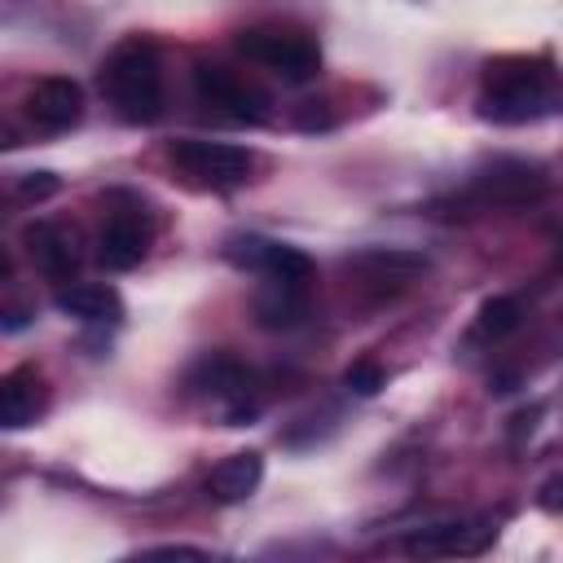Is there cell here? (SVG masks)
Instances as JSON below:
<instances>
[{
  "label": "cell",
  "instance_id": "6da1fadb",
  "mask_svg": "<svg viewBox=\"0 0 563 563\" xmlns=\"http://www.w3.org/2000/svg\"><path fill=\"white\" fill-rule=\"evenodd\" d=\"M559 110V79L550 62L537 57H501L484 70L479 114L493 123H532Z\"/></svg>",
  "mask_w": 563,
  "mask_h": 563
},
{
  "label": "cell",
  "instance_id": "7a4b0ae2",
  "mask_svg": "<svg viewBox=\"0 0 563 563\" xmlns=\"http://www.w3.org/2000/svg\"><path fill=\"white\" fill-rule=\"evenodd\" d=\"M101 92L123 123H154L163 110V62L150 40H123L101 66Z\"/></svg>",
  "mask_w": 563,
  "mask_h": 563
},
{
  "label": "cell",
  "instance_id": "3957f363",
  "mask_svg": "<svg viewBox=\"0 0 563 563\" xmlns=\"http://www.w3.org/2000/svg\"><path fill=\"white\" fill-rule=\"evenodd\" d=\"M238 53L273 75H282L286 84H308L317 79L321 70V48L299 35V31H277V26H255V31H242L238 40Z\"/></svg>",
  "mask_w": 563,
  "mask_h": 563
},
{
  "label": "cell",
  "instance_id": "277c9868",
  "mask_svg": "<svg viewBox=\"0 0 563 563\" xmlns=\"http://www.w3.org/2000/svg\"><path fill=\"white\" fill-rule=\"evenodd\" d=\"M224 260L242 273H260L268 282H295L303 286L312 277V260L290 246V242H277V238H260V233H238L224 242Z\"/></svg>",
  "mask_w": 563,
  "mask_h": 563
},
{
  "label": "cell",
  "instance_id": "5b68a950",
  "mask_svg": "<svg viewBox=\"0 0 563 563\" xmlns=\"http://www.w3.org/2000/svg\"><path fill=\"white\" fill-rule=\"evenodd\" d=\"M172 163H176L185 176H194V180H202V185H216V189L242 185V180L251 176V167H255L251 150L229 145V141H198V136L172 141Z\"/></svg>",
  "mask_w": 563,
  "mask_h": 563
},
{
  "label": "cell",
  "instance_id": "8992f818",
  "mask_svg": "<svg viewBox=\"0 0 563 563\" xmlns=\"http://www.w3.org/2000/svg\"><path fill=\"white\" fill-rule=\"evenodd\" d=\"M194 88L207 106H216L220 114H229L233 123H264L268 119V97L246 84L242 75H233L229 66H211V62H198L194 66Z\"/></svg>",
  "mask_w": 563,
  "mask_h": 563
},
{
  "label": "cell",
  "instance_id": "52a82bcc",
  "mask_svg": "<svg viewBox=\"0 0 563 563\" xmlns=\"http://www.w3.org/2000/svg\"><path fill=\"white\" fill-rule=\"evenodd\" d=\"M501 515H479V519H457V523H431L405 541V554L413 559H449V554H479L497 541Z\"/></svg>",
  "mask_w": 563,
  "mask_h": 563
},
{
  "label": "cell",
  "instance_id": "ba28073f",
  "mask_svg": "<svg viewBox=\"0 0 563 563\" xmlns=\"http://www.w3.org/2000/svg\"><path fill=\"white\" fill-rule=\"evenodd\" d=\"M22 242H26V255L35 260V268L48 282H70L79 273V238H75V229H66L57 220H35V224L22 229Z\"/></svg>",
  "mask_w": 563,
  "mask_h": 563
},
{
  "label": "cell",
  "instance_id": "9c48e42d",
  "mask_svg": "<svg viewBox=\"0 0 563 563\" xmlns=\"http://www.w3.org/2000/svg\"><path fill=\"white\" fill-rule=\"evenodd\" d=\"M545 189V176H541V167H532V163H519V158H497L488 172H479L475 180H471V194H475V202L479 207H510V202H528V198H537Z\"/></svg>",
  "mask_w": 563,
  "mask_h": 563
},
{
  "label": "cell",
  "instance_id": "30bf717a",
  "mask_svg": "<svg viewBox=\"0 0 563 563\" xmlns=\"http://www.w3.org/2000/svg\"><path fill=\"white\" fill-rule=\"evenodd\" d=\"M26 114L44 132H66V128H75L84 119V88L75 79H66V75H48V79H40L31 88Z\"/></svg>",
  "mask_w": 563,
  "mask_h": 563
},
{
  "label": "cell",
  "instance_id": "8fae6325",
  "mask_svg": "<svg viewBox=\"0 0 563 563\" xmlns=\"http://www.w3.org/2000/svg\"><path fill=\"white\" fill-rule=\"evenodd\" d=\"M145 251H150V224L132 211H114L106 220V229L97 233V260L114 273L136 268L145 260Z\"/></svg>",
  "mask_w": 563,
  "mask_h": 563
},
{
  "label": "cell",
  "instance_id": "7c38bea8",
  "mask_svg": "<svg viewBox=\"0 0 563 563\" xmlns=\"http://www.w3.org/2000/svg\"><path fill=\"white\" fill-rule=\"evenodd\" d=\"M57 312L84 321V325H114L123 317V299L114 286H97V282H70L53 295Z\"/></svg>",
  "mask_w": 563,
  "mask_h": 563
},
{
  "label": "cell",
  "instance_id": "4fadbf2b",
  "mask_svg": "<svg viewBox=\"0 0 563 563\" xmlns=\"http://www.w3.org/2000/svg\"><path fill=\"white\" fill-rule=\"evenodd\" d=\"M44 409V383L31 365H18L0 378V422L9 431H22L35 422V413Z\"/></svg>",
  "mask_w": 563,
  "mask_h": 563
},
{
  "label": "cell",
  "instance_id": "5bb4252c",
  "mask_svg": "<svg viewBox=\"0 0 563 563\" xmlns=\"http://www.w3.org/2000/svg\"><path fill=\"white\" fill-rule=\"evenodd\" d=\"M347 268H352L361 282H369V286H405V282H413V277L427 268V260H422V255H413V251L374 246V251L352 255V260H347Z\"/></svg>",
  "mask_w": 563,
  "mask_h": 563
},
{
  "label": "cell",
  "instance_id": "9a60e30c",
  "mask_svg": "<svg viewBox=\"0 0 563 563\" xmlns=\"http://www.w3.org/2000/svg\"><path fill=\"white\" fill-rule=\"evenodd\" d=\"M260 479H264V457H260L255 449H238V453H229L220 466H211L207 493H211L216 501H246V497L260 488Z\"/></svg>",
  "mask_w": 563,
  "mask_h": 563
},
{
  "label": "cell",
  "instance_id": "2e32d148",
  "mask_svg": "<svg viewBox=\"0 0 563 563\" xmlns=\"http://www.w3.org/2000/svg\"><path fill=\"white\" fill-rule=\"evenodd\" d=\"M303 317H308V299H303V286H295V282H268L255 295V321L264 330H290Z\"/></svg>",
  "mask_w": 563,
  "mask_h": 563
},
{
  "label": "cell",
  "instance_id": "e0dca14e",
  "mask_svg": "<svg viewBox=\"0 0 563 563\" xmlns=\"http://www.w3.org/2000/svg\"><path fill=\"white\" fill-rule=\"evenodd\" d=\"M519 299H510V295H493V299H484L479 303V317H475V334L479 339H501V334H510L515 325H519Z\"/></svg>",
  "mask_w": 563,
  "mask_h": 563
},
{
  "label": "cell",
  "instance_id": "ac0fdd59",
  "mask_svg": "<svg viewBox=\"0 0 563 563\" xmlns=\"http://www.w3.org/2000/svg\"><path fill=\"white\" fill-rule=\"evenodd\" d=\"M383 383H387V374H383V365H374V361H352V365L343 369V387L356 391V396H374Z\"/></svg>",
  "mask_w": 563,
  "mask_h": 563
},
{
  "label": "cell",
  "instance_id": "d6986e66",
  "mask_svg": "<svg viewBox=\"0 0 563 563\" xmlns=\"http://www.w3.org/2000/svg\"><path fill=\"white\" fill-rule=\"evenodd\" d=\"M18 194H22V198H35V202H40V198L57 194V176H53V172H26V176L18 180Z\"/></svg>",
  "mask_w": 563,
  "mask_h": 563
},
{
  "label": "cell",
  "instance_id": "ffe728a7",
  "mask_svg": "<svg viewBox=\"0 0 563 563\" xmlns=\"http://www.w3.org/2000/svg\"><path fill=\"white\" fill-rule=\"evenodd\" d=\"M537 506H541L545 515H563V471H554V475L537 488Z\"/></svg>",
  "mask_w": 563,
  "mask_h": 563
},
{
  "label": "cell",
  "instance_id": "44dd1931",
  "mask_svg": "<svg viewBox=\"0 0 563 563\" xmlns=\"http://www.w3.org/2000/svg\"><path fill=\"white\" fill-rule=\"evenodd\" d=\"M150 559H158V554H180V559H207V550H194V545H154V550H145Z\"/></svg>",
  "mask_w": 563,
  "mask_h": 563
},
{
  "label": "cell",
  "instance_id": "7402d4cb",
  "mask_svg": "<svg viewBox=\"0 0 563 563\" xmlns=\"http://www.w3.org/2000/svg\"><path fill=\"white\" fill-rule=\"evenodd\" d=\"M559 264H563V233H559Z\"/></svg>",
  "mask_w": 563,
  "mask_h": 563
}]
</instances>
